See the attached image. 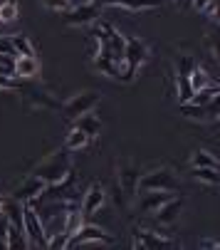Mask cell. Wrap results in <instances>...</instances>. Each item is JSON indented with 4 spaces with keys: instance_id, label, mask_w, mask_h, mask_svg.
Instances as JSON below:
<instances>
[{
    "instance_id": "6da1fadb",
    "label": "cell",
    "mask_w": 220,
    "mask_h": 250,
    "mask_svg": "<svg viewBox=\"0 0 220 250\" xmlns=\"http://www.w3.org/2000/svg\"><path fill=\"white\" fill-rule=\"evenodd\" d=\"M149 55H151V50H149V45H146L143 40H139V38H126V45H124V64L119 67L117 80H119V82H131V80L139 75V69L146 64Z\"/></svg>"
},
{
    "instance_id": "7a4b0ae2",
    "label": "cell",
    "mask_w": 220,
    "mask_h": 250,
    "mask_svg": "<svg viewBox=\"0 0 220 250\" xmlns=\"http://www.w3.org/2000/svg\"><path fill=\"white\" fill-rule=\"evenodd\" d=\"M72 171V159H69V149L62 146L57 151H52L50 156H45L38 166H35V176H40L45 184H57Z\"/></svg>"
},
{
    "instance_id": "3957f363",
    "label": "cell",
    "mask_w": 220,
    "mask_h": 250,
    "mask_svg": "<svg viewBox=\"0 0 220 250\" xmlns=\"http://www.w3.org/2000/svg\"><path fill=\"white\" fill-rule=\"evenodd\" d=\"M15 92H20V102H22V106H25L27 112L60 109V106H62V102L55 94H50L47 89H40V87H32V84H22V80H20V84H18Z\"/></svg>"
},
{
    "instance_id": "277c9868",
    "label": "cell",
    "mask_w": 220,
    "mask_h": 250,
    "mask_svg": "<svg viewBox=\"0 0 220 250\" xmlns=\"http://www.w3.org/2000/svg\"><path fill=\"white\" fill-rule=\"evenodd\" d=\"M22 230L27 235L30 248H42V250L47 248L50 235H47V230H45V226L38 216V210H35V206L27 203V201L22 203Z\"/></svg>"
},
{
    "instance_id": "5b68a950",
    "label": "cell",
    "mask_w": 220,
    "mask_h": 250,
    "mask_svg": "<svg viewBox=\"0 0 220 250\" xmlns=\"http://www.w3.org/2000/svg\"><path fill=\"white\" fill-rule=\"evenodd\" d=\"M99 102H101V94H99V92L84 89V92L72 94V99H67V102L60 106V112H62V117H64L67 122H72V119H77V117L84 114V112H92Z\"/></svg>"
},
{
    "instance_id": "8992f818",
    "label": "cell",
    "mask_w": 220,
    "mask_h": 250,
    "mask_svg": "<svg viewBox=\"0 0 220 250\" xmlns=\"http://www.w3.org/2000/svg\"><path fill=\"white\" fill-rule=\"evenodd\" d=\"M139 176H141V171H139V166L131 159L121 156L117 161V186L121 188V193L129 201H134L136 193H139Z\"/></svg>"
},
{
    "instance_id": "52a82bcc",
    "label": "cell",
    "mask_w": 220,
    "mask_h": 250,
    "mask_svg": "<svg viewBox=\"0 0 220 250\" xmlns=\"http://www.w3.org/2000/svg\"><path fill=\"white\" fill-rule=\"evenodd\" d=\"M176 188H178V178L171 168H154L139 176V191H176Z\"/></svg>"
},
{
    "instance_id": "ba28073f",
    "label": "cell",
    "mask_w": 220,
    "mask_h": 250,
    "mask_svg": "<svg viewBox=\"0 0 220 250\" xmlns=\"http://www.w3.org/2000/svg\"><path fill=\"white\" fill-rule=\"evenodd\" d=\"M134 240H131V248L134 250H146V248H151V250H171V248H178L176 240L171 238H163L159 233H149V230H143V228H134Z\"/></svg>"
},
{
    "instance_id": "9c48e42d",
    "label": "cell",
    "mask_w": 220,
    "mask_h": 250,
    "mask_svg": "<svg viewBox=\"0 0 220 250\" xmlns=\"http://www.w3.org/2000/svg\"><path fill=\"white\" fill-rule=\"evenodd\" d=\"M114 238L109 235L104 228H99V226H89L87 221L82 223V228L75 233V235H69V240H67V248H72V245H89V243H101V245H109Z\"/></svg>"
},
{
    "instance_id": "30bf717a",
    "label": "cell",
    "mask_w": 220,
    "mask_h": 250,
    "mask_svg": "<svg viewBox=\"0 0 220 250\" xmlns=\"http://www.w3.org/2000/svg\"><path fill=\"white\" fill-rule=\"evenodd\" d=\"M183 206H186V198L173 193L168 201H163V203H161V206L154 210V221H156L159 226H173V223L180 218Z\"/></svg>"
},
{
    "instance_id": "8fae6325",
    "label": "cell",
    "mask_w": 220,
    "mask_h": 250,
    "mask_svg": "<svg viewBox=\"0 0 220 250\" xmlns=\"http://www.w3.org/2000/svg\"><path fill=\"white\" fill-rule=\"evenodd\" d=\"M180 114L186 119H196V122H218V99L210 104H180Z\"/></svg>"
},
{
    "instance_id": "7c38bea8",
    "label": "cell",
    "mask_w": 220,
    "mask_h": 250,
    "mask_svg": "<svg viewBox=\"0 0 220 250\" xmlns=\"http://www.w3.org/2000/svg\"><path fill=\"white\" fill-rule=\"evenodd\" d=\"M45 181L40 176H35V173H30L27 178H22V184L15 188V193H13V198L15 201H20V203H25V201H35L42 191H45Z\"/></svg>"
},
{
    "instance_id": "4fadbf2b",
    "label": "cell",
    "mask_w": 220,
    "mask_h": 250,
    "mask_svg": "<svg viewBox=\"0 0 220 250\" xmlns=\"http://www.w3.org/2000/svg\"><path fill=\"white\" fill-rule=\"evenodd\" d=\"M104 201H106V191H104V186H101V184H92V186L87 188L84 198H82V206H80L84 221H87L89 216H94V213L104 206Z\"/></svg>"
},
{
    "instance_id": "5bb4252c",
    "label": "cell",
    "mask_w": 220,
    "mask_h": 250,
    "mask_svg": "<svg viewBox=\"0 0 220 250\" xmlns=\"http://www.w3.org/2000/svg\"><path fill=\"white\" fill-rule=\"evenodd\" d=\"M40 75V60L38 55H18L13 64V77L18 80H35Z\"/></svg>"
},
{
    "instance_id": "9a60e30c",
    "label": "cell",
    "mask_w": 220,
    "mask_h": 250,
    "mask_svg": "<svg viewBox=\"0 0 220 250\" xmlns=\"http://www.w3.org/2000/svg\"><path fill=\"white\" fill-rule=\"evenodd\" d=\"M97 18H99V15H97V3L64 10V22H67V25H92Z\"/></svg>"
},
{
    "instance_id": "2e32d148",
    "label": "cell",
    "mask_w": 220,
    "mask_h": 250,
    "mask_svg": "<svg viewBox=\"0 0 220 250\" xmlns=\"http://www.w3.org/2000/svg\"><path fill=\"white\" fill-rule=\"evenodd\" d=\"M139 213H154L163 201H168L173 196V191H139Z\"/></svg>"
},
{
    "instance_id": "e0dca14e",
    "label": "cell",
    "mask_w": 220,
    "mask_h": 250,
    "mask_svg": "<svg viewBox=\"0 0 220 250\" xmlns=\"http://www.w3.org/2000/svg\"><path fill=\"white\" fill-rule=\"evenodd\" d=\"M5 248L8 250H27L30 243H27V235L22 230L20 223H10L8 221V230H5Z\"/></svg>"
},
{
    "instance_id": "ac0fdd59",
    "label": "cell",
    "mask_w": 220,
    "mask_h": 250,
    "mask_svg": "<svg viewBox=\"0 0 220 250\" xmlns=\"http://www.w3.org/2000/svg\"><path fill=\"white\" fill-rule=\"evenodd\" d=\"M104 5H114V8H124L131 13H141V10H151L159 8L163 0H101Z\"/></svg>"
},
{
    "instance_id": "d6986e66",
    "label": "cell",
    "mask_w": 220,
    "mask_h": 250,
    "mask_svg": "<svg viewBox=\"0 0 220 250\" xmlns=\"http://www.w3.org/2000/svg\"><path fill=\"white\" fill-rule=\"evenodd\" d=\"M72 126L82 129L89 139H94V136L101 131V119H99L97 114H92V112H84V114H80L77 119H72Z\"/></svg>"
},
{
    "instance_id": "ffe728a7",
    "label": "cell",
    "mask_w": 220,
    "mask_h": 250,
    "mask_svg": "<svg viewBox=\"0 0 220 250\" xmlns=\"http://www.w3.org/2000/svg\"><path fill=\"white\" fill-rule=\"evenodd\" d=\"M82 223H84V216H82V210L75 206L72 210H67V216H64V223H62V230L67 233V235H75L80 228H82Z\"/></svg>"
},
{
    "instance_id": "44dd1931",
    "label": "cell",
    "mask_w": 220,
    "mask_h": 250,
    "mask_svg": "<svg viewBox=\"0 0 220 250\" xmlns=\"http://www.w3.org/2000/svg\"><path fill=\"white\" fill-rule=\"evenodd\" d=\"M89 136L82 131V129H77V126H72L69 129V134H67V141H64V146L69 149V151H80V149H84L87 144H89Z\"/></svg>"
},
{
    "instance_id": "7402d4cb",
    "label": "cell",
    "mask_w": 220,
    "mask_h": 250,
    "mask_svg": "<svg viewBox=\"0 0 220 250\" xmlns=\"http://www.w3.org/2000/svg\"><path fill=\"white\" fill-rule=\"evenodd\" d=\"M193 178H198V181H203V184H210V186L220 184L218 168H210V166H193Z\"/></svg>"
},
{
    "instance_id": "603a6c76",
    "label": "cell",
    "mask_w": 220,
    "mask_h": 250,
    "mask_svg": "<svg viewBox=\"0 0 220 250\" xmlns=\"http://www.w3.org/2000/svg\"><path fill=\"white\" fill-rule=\"evenodd\" d=\"M191 166H210V168H220L218 166V156L205 151V149H198L193 156H191Z\"/></svg>"
},
{
    "instance_id": "cb8c5ba5",
    "label": "cell",
    "mask_w": 220,
    "mask_h": 250,
    "mask_svg": "<svg viewBox=\"0 0 220 250\" xmlns=\"http://www.w3.org/2000/svg\"><path fill=\"white\" fill-rule=\"evenodd\" d=\"M10 45H13L15 55H35L32 42H30L27 35H13V38H10Z\"/></svg>"
},
{
    "instance_id": "d4e9b609",
    "label": "cell",
    "mask_w": 220,
    "mask_h": 250,
    "mask_svg": "<svg viewBox=\"0 0 220 250\" xmlns=\"http://www.w3.org/2000/svg\"><path fill=\"white\" fill-rule=\"evenodd\" d=\"M188 80H191L193 92H196V89H203V87H208V84H210V75L205 72L203 67H198V64L193 67V72H191V77H188Z\"/></svg>"
},
{
    "instance_id": "484cf974",
    "label": "cell",
    "mask_w": 220,
    "mask_h": 250,
    "mask_svg": "<svg viewBox=\"0 0 220 250\" xmlns=\"http://www.w3.org/2000/svg\"><path fill=\"white\" fill-rule=\"evenodd\" d=\"M13 20H18V3L15 0H5L0 5V22H13Z\"/></svg>"
},
{
    "instance_id": "4316f807",
    "label": "cell",
    "mask_w": 220,
    "mask_h": 250,
    "mask_svg": "<svg viewBox=\"0 0 220 250\" xmlns=\"http://www.w3.org/2000/svg\"><path fill=\"white\" fill-rule=\"evenodd\" d=\"M5 230H8V216H5V210L0 213V248L8 250L5 248Z\"/></svg>"
},
{
    "instance_id": "83f0119b",
    "label": "cell",
    "mask_w": 220,
    "mask_h": 250,
    "mask_svg": "<svg viewBox=\"0 0 220 250\" xmlns=\"http://www.w3.org/2000/svg\"><path fill=\"white\" fill-rule=\"evenodd\" d=\"M45 5L47 8H55V10H67V0H45Z\"/></svg>"
},
{
    "instance_id": "f1b7e54d",
    "label": "cell",
    "mask_w": 220,
    "mask_h": 250,
    "mask_svg": "<svg viewBox=\"0 0 220 250\" xmlns=\"http://www.w3.org/2000/svg\"><path fill=\"white\" fill-rule=\"evenodd\" d=\"M200 248H213V250H218L220 245H218V240H210V238H203V240H200Z\"/></svg>"
},
{
    "instance_id": "f546056e",
    "label": "cell",
    "mask_w": 220,
    "mask_h": 250,
    "mask_svg": "<svg viewBox=\"0 0 220 250\" xmlns=\"http://www.w3.org/2000/svg\"><path fill=\"white\" fill-rule=\"evenodd\" d=\"M208 3H213V0H193V3H191V5H193L196 10H203V8H205Z\"/></svg>"
},
{
    "instance_id": "4dcf8cb0",
    "label": "cell",
    "mask_w": 220,
    "mask_h": 250,
    "mask_svg": "<svg viewBox=\"0 0 220 250\" xmlns=\"http://www.w3.org/2000/svg\"><path fill=\"white\" fill-rule=\"evenodd\" d=\"M191 3H193V0H176V5H178V8H188Z\"/></svg>"
},
{
    "instance_id": "1f68e13d",
    "label": "cell",
    "mask_w": 220,
    "mask_h": 250,
    "mask_svg": "<svg viewBox=\"0 0 220 250\" xmlns=\"http://www.w3.org/2000/svg\"><path fill=\"white\" fill-rule=\"evenodd\" d=\"M3 201H5V198H3V196H0V213H3Z\"/></svg>"
}]
</instances>
